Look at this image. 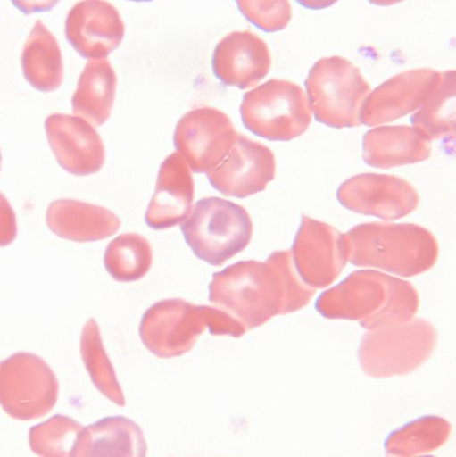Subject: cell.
Returning a JSON list of instances; mask_svg holds the SVG:
<instances>
[{
  "label": "cell",
  "instance_id": "6da1fadb",
  "mask_svg": "<svg viewBox=\"0 0 456 457\" xmlns=\"http://www.w3.org/2000/svg\"><path fill=\"white\" fill-rule=\"evenodd\" d=\"M344 237L352 262L402 274L427 270L438 253L435 236L412 223H362L352 228Z\"/></svg>",
  "mask_w": 456,
  "mask_h": 457
},
{
  "label": "cell",
  "instance_id": "7a4b0ae2",
  "mask_svg": "<svg viewBox=\"0 0 456 457\" xmlns=\"http://www.w3.org/2000/svg\"><path fill=\"white\" fill-rule=\"evenodd\" d=\"M180 229L197 258L220 266L248 245L253 228L248 212L242 205L210 196L192 206Z\"/></svg>",
  "mask_w": 456,
  "mask_h": 457
},
{
  "label": "cell",
  "instance_id": "3957f363",
  "mask_svg": "<svg viewBox=\"0 0 456 457\" xmlns=\"http://www.w3.org/2000/svg\"><path fill=\"white\" fill-rule=\"evenodd\" d=\"M305 87L319 122L336 129L361 125V110L371 90L349 60L338 55L319 59L309 71Z\"/></svg>",
  "mask_w": 456,
  "mask_h": 457
},
{
  "label": "cell",
  "instance_id": "277c9868",
  "mask_svg": "<svg viewBox=\"0 0 456 457\" xmlns=\"http://www.w3.org/2000/svg\"><path fill=\"white\" fill-rule=\"evenodd\" d=\"M240 115L254 135L287 141L304 133L312 118L303 89L294 82L271 79L243 96Z\"/></svg>",
  "mask_w": 456,
  "mask_h": 457
},
{
  "label": "cell",
  "instance_id": "5b68a950",
  "mask_svg": "<svg viewBox=\"0 0 456 457\" xmlns=\"http://www.w3.org/2000/svg\"><path fill=\"white\" fill-rule=\"evenodd\" d=\"M276 279L277 272L267 260L237 262L212 274L209 301L250 329L272 315L269 291Z\"/></svg>",
  "mask_w": 456,
  "mask_h": 457
},
{
  "label": "cell",
  "instance_id": "8992f818",
  "mask_svg": "<svg viewBox=\"0 0 456 457\" xmlns=\"http://www.w3.org/2000/svg\"><path fill=\"white\" fill-rule=\"evenodd\" d=\"M58 391L55 374L39 356L20 352L0 361V404L12 418L45 416L55 405Z\"/></svg>",
  "mask_w": 456,
  "mask_h": 457
},
{
  "label": "cell",
  "instance_id": "52a82bcc",
  "mask_svg": "<svg viewBox=\"0 0 456 457\" xmlns=\"http://www.w3.org/2000/svg\"><path fill=\"white\" fill-rule=\"evenodd\" d=\"M208 306L180 298L165 299L144 313L139 336L144 345L160 358L180 356L190 351L208 328Z\"/></svg>",
  "mask_w": 456,
  "mask_h": 457
},
{
  "label": "cell",
  "instance_id": "ba28073f",
  "mask_svg": "<svg viewBox=\"0 0 456 457\" xmlns=\"http://www.w3.org/2000/svg\"><path fill=\"white\" fill-rule=\"evenodd\" d=\"M237 132L220 110L203 106L186 112L177 123L174 146L195 173H207L228 154Z\"/></svg>",
  "mask_w": 456,
  "mask_h": 457
},
{
  "label": "cell",
  "instance_id": "9c48e42d",
  "mask_svg": "<svg viewBox=\"0 0 456 457\" xmlns=\"http://www.w3.org/2000/svg\"><path fill=\"white\" fill-rule=\"evenodd\" d=\"M336 198L354 212L384 220H397L411 213L419 196L407 180L388 174L362 173L345 180Z\"/></svg>",
  "mask_w": 456,
  "mask_h": 457
},
{
  "label": "cell",
  "instance_id": "30bf717a",
  "mask_svg": "<svg viewBox=\"0 0 456 457\" xmlns=\"http://www.w3.org/2000/svg\"><path fill=\"white\" fill-rule=\"evenodd\" d=\"M206 174L223 195L245 198L264 190L275 178L276 159L268 146L237 133L228 154Z\"/></svg>",
  "mask_w": 456,
  "mask_h": 457
},
{
  "label": "cell",
  "instance_id": "8fae6325",
  "mask_svg": "<svg viewBox=\"0 0 456 457\" xmlns=\"http://www.w3.org/2000/svg\"><path fill=\"white\" fill-rule=\"evenodd\" d=\"M440 79L441 72L431 68L394 75L370 91L361 110V123H387L417 111L435 93Z\"/></svg>",
  "mask_w": 456,
  "mask_h": 457
},
{
  "label": "cell",
  "instance_id": "7c38bea8",
  "mask_svg": "<svg viewBox=\"0 0 456 457\" xmlns=\"http://www.w3.org/2000/svg\"><path fill=\"white\" fill-rule=\"evenodd\" d=\"M67 41L83 58L102 59L118 48L125 27L119 11L106 0H81L67 14Z\"/></svg>",
  "mask_w": 456,
  "mask_h": 457
},
{
  "label": "cell",
  "instance_id": "4fadbf2b",
  "mask_svg": "<svg viewBox=\"0 0 456 457\" xmlns=\"http://www.w3.org/2000/svg\"><path fill=\"white\" fill-rule=\"evenodd\" d=\"M45 129L49 145L64 170L87 176L101 170L104 145L89 122L78 116L53 113L46 118Z\"/></svg>",
  "mask_w": 456,
  "mask_h": 457
},
{
  "label": "cell",
  "instance_id": "5bb4252c",
  "mask_svg": "<svg viewBox=\"0 0 456 457\" xmlns=\"http://www.w3.org/2000/svg\"><path fill=\"white\" fill-rule=\"evenodd\" d=\"M214 75L223 84L246 89L269 73L271 54L266 42L250 30H236L215 46L211 58Z\"/></svg>",
  "mask_w": 456,
  "mask_h": 457
},
{
  "label": "cell",
  "instance_id": "9a60e30c",
  "mask_svg": "<svg viewBox=\"0 0 456 457\" xmlns=\"http://www.w3.org/2000/svg\"><path fill=\"white\" fill-rule=\"evenodd\" d=\"M301 272L311 280L334 277L348 258L344 234L322 221L303 215L293 245Z\"/></svg>",
  "mask_w": 456,
  "mask_h": 457
},
{
  "label": "cell",
  "instance_id": "2e32d148",
  "mask_svg": "<svg viewBox=\"0 0 456 457\" xmlns=\"http://www.w3.org/2000/svg\"><path fill=\"white\" fill-rule=\"evenodd\" d=\"M194 200V180L189 167L178 153H171L160 166L153 195L145 212L153 229H165L182 223Z\"/></svg>",
  "mask_w": 456,
  "mask_h": 457
},
{
  "label": "cell",
  "instance_id": "e0dca14e",
  "mask_svg": "<svg viewBox=\"0 0 456 457\" xmlns=\"http://www.w3.org/2000/svg\"><path fill=\"white\" fill-rule=\"evenodd\" d=\"M46 224L58 237L79 243L107 238L120 228V219L109 209L74 199L52 202Z\"/></svg>",
  "mask_w": 456,
  "mask_h": 457
},
{
  "label": "cell",
  "instance_id": "ac0fdd59",
  "mask_svg": "<svg viewBox=\"0 0 456 457\" xmlns=\"http://www.w3.org/2000/svg\"><path fill=\"white\" fill-rule=\"evenodd\" d=\"M431 143L413 126H382L363 137L364 162L374 168L388 169L412 164L427 159Z\"/></svg>",
  "mask_w": 456,
  "mask_h": 457
},
{
  "label": "cell",
  "instance_id": "d6986e66",
  "mask_svg": "<svg viewBox=\"0 0 456 457\" xmlns=\"http://www.w3.org/2000/svg\"><path fill=\"white\" fill-rule=\"evenodd\" d=\"M141 428L123 416L105 417L83 427L71 456H145Z\"/></svg>",
  "mask_w": 456,
  "mask_h": 457
},
{
  "label": "cell",
  "instance_id": "ffe728a7",
  "mask_svg": "<svg viewBox=\"0 0 456 457\" xmlns=\"http://www.w3.org/2000/svg\"><path fill=\"white\" fill-rule=\"evenodd\" d=\"M116 87L117 76L111 62L105 58L89 59L71 98L73 114L92 126H101L111 115Z\"/></svg>",
  "mask_w": 456,
  "mask_h": 457
},
{
  "label": "cell",
  "instance_id": "44dd1931",
  "mask_svg": "<svg viewBox=\"0 0 456 457\" xmlns=\"http://www.w3.org/2000/svg\"><path fill=\"white\" fill-rule=\"evenodd\" d=\"M22 73L40 92L56 90L63 79V62L59 43L47 27L37 20L24 44L21 58Z\"/></svg>",
  "mask_w": 456,
  "mask_h": 457
},
{
  "label": "cell",
  "instance_id": "7402d4cb",
  "mask_svg": "<svg viewBox=\"0 0 456 457\" xmlns=\"http://www.w3.org/2000/svg\"><path fill=\"white\" fill-rule=\"evenodd\" d=\"M412 126L429 140L455 132V71L441 72L438 87L410 117Z\"/></svg>",
  "mask_w": 456,
  "mask_h": 457
},
{
  "label": "cell",
  "instance_id": "603a6c76",
  "mask_svg": "<svg viewBox=\"0 0 456 457\" xmlns=\"http://www.w3.org/2000/svg\"><path fill=\"white\" fill-rule=\"evenodd\" d=\"M153 262L148 240L137 233H124L112 240L104 252V264L113 279L130 282L142 278Z\"/></svg>",
  "mask_w": 456,
  "mask_h": 457
},
{
  "label": "cell",
  "instance_id": "cb8c5ba5",
  "mask_svg": "<svg viewBox=\"0 0 456 457\" xmlns=\"http://www.w3.org/2000/svg\"><path fill=\"white\" fill-rule=\"evenodd\" d=\"M80 353L95 387L120 406L125 404L122 390L104 351L99 327L95 319L85 324L80 338Z\"/></svg>",
  "mask_w": 456,
  "mask_h": 457
},
{
  "label": "cell",
  "instance_id": "d4e9b609",
  "mask_svg": "<svg viewBox=\"0 0 456 457\" xmlns=\"http://www.w3.org/2000/svg\"><path fill=\"white\" fill-rule=\"evenodd\" d=\"M82 428L83 426L75 420L56 414L30 428L29 444L31 450L40 456H71Z\"/></svg>",
  "mask_w": 456,
  "mask_h": 457
},
{
  "label": "cell",
  "instance_id": "484cf974",
  "mask_svg": "<svg viewBox=\"0 0 456 457\" xmlns=\"http://www.w3.org/2000/svg\"><path fill=\"white\" fill-rule=\"evenodd\" d=\"M243 16L265 32L284 29L291 21L289 0H235Z\"/></svg>",
  "mask_w": 456,
  "mask_h": 457
},
{
  "label": "cell",
  "instance_id": "4316f807",
  "mask_svg": "<svg viewBox=\"0 0 456 457\" xmlns=\"http://www.w3.org/2000/svg\"><path fill=\"white\" fill-rule=\"evenodd\" d=\"M17 236L16 216L6 197L0 192V247L12 244Z\"/></svg>",
  "mask_w": 456,
  "mask_h": 457
},
{
  "label": "cell",
  "instance_id": "83f0119b",
  "mask_svg": "<svg viewBox=\"0 0 456 457\" xmlns=\"http://www.w3.org/2000/svg\"><path fill=\"white\" fill-rule=\"evenodd\" d=\"M24 14L46 12L54 8L61 0H10Z\"/></svg>",
  "mask_w": 456,
  "mask_h": 457
},
{
  "label": "cell",
  "instance_id": "f1b7e54d",
  "mask_svg": "<svg viewBox=\"0 0 456 457\" xmlns=\"http://www.w3.org/2000/svg\"><path fill=\"white\" fill-rule=\"evenodd\" d=\"M297 3L304 6L305 8L312 9V10H319V9H325L331 5H333L335 3H336L338 0H295Z\"/></svg>",
  "mask_w": 456,
  "mask_h": 457
},
{
  "label": "cell",
  "instance_id": "f546056e",
  "mask_svg": "<svg viewBox=\"0 0 456 457\" xmlns=\"http://www.w3.org/2000/svg\"><path fill=\"white\" fill-rule=\"evenodd\" d=\"M371 4L379 6H390L402 2L403 0H369Z\"/></svg>",
  "mask_w": 456,
  "mask_h": 457
},
{
  "label": "cell",
  "instance_id": "4dcf8cb0",
  "mask_svg": "<svg viewBox=\"0 0 456 457\" xmlns=\"http://www.w3.org/2000/svg\"><path fill=\"white\" fill-rule=\"evenodd\" d=\"M128 1H133V2H151L153 0H128Z\"/></svg>",
  "mask_w": 456,
  "mask_h": 457
},
{
  "label": "cell",
  "instance_id": "1f68e13d",
  "mask_svg": "<svg viewBox=\"0 0 456 457\" xmlns=\"http://www.w3.org/2000/svg\"><path fill=\"white\" fill-rule=\"evenodd\" d=\"M1 162H2V155H1V150H0V170H1Z\"/></svg>",
  "mask_w": 456,
  "mask_h": 457
}]
</instances>
